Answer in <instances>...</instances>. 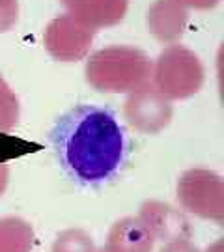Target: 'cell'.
<instances>
[{"mask_svg": "<svg viewBox=\"0 0 224 252\" xmlns=\"http://www.w3.org/2000/svg\"><path fill=\"white\" fill-rule=\"evenodd\" d=\"M51 144L67 176L82 185L112 180L126 161L127 140L110 108L79 105L51 131Z\"/></svg>", "mask_w": 224, "mask_h": 252, "instance_id": "cell-1", "label": "cell"}, {"mask_svg": "<svg viewBox=\"0 0 224 252\" xmlns=\"http://www.w3.org/2000/svg\"><path fill=\"white\" fill-rule=\"evenodd\" d=\"M153 63L140 49L114 45L101 49L86 63V81L99 92L126 94L152 82Z\"/></svg>", "mask_w": 224, "mask_h": 252, "instance_id": "cell-2", "label": "cell"}, {"mask_svg": "<svg viewBox=\"0 0 224 252\" xmlns=\"http://www.w3.org/2000/svg\"><path fill=\"white\" fill-rule=\"evenodd\" d=\"M153 86L166 99H187L204 82V67L194 53L181 45L162 51L152 73Z\"/></svg>", "mask_w": 224, "mask_h": 252, "instance_id": "cell-3", "label": "cell"}, {"mask_svg": "<svg viewBox=\"0 0 224 252\" xmlns=\"http://www.w3.org/2000/svg\"><path fill=\"white\" fill-rule=\"evenodd\" d=\"M178 198L183 209L202 219L223 222L224 185L221 176L204 168L187 170L178 183Z\"/></svg>", "mask_w": 224, "mask_h": 252, "instance_id": "cell-4", "label": "cell"}, {"mask_svg": "<svg viewBox=\"0 0 224 252\" xmlns=\"http://www.w3.org/2000/svg\"><path fill=\"white\" fill-rule=\"evenodd\" d=\"M94 32L96 30L82 25L71 13H65L51 21V25L47 27L45 47L49 54L56 60L77 62L88 53L92 39H94Z\"/></svg>", "mask_w": 224, "mask_h": 252, "instance_id": "cell-5", "label": "cell"}, {"mask_svg": "<svg viewBox=\"0 0 224 252\" xmlns=\"http://www.w3.org/2000/svg\"><path fill=\"white\" fill-rule=\"evenodd\" d=\"M127 122L138 131L144 133H157L170 124L172 105L152 82L138 90L131 92L126 101Z\"/></svg>", "mask_w": 224, "mask_h": 252, "instance_id": "cell-6", "label": "cell"}, {"mask_svg": "<svg viewBox=\"0 0 224 252\" xmlns=\"http://www.w3.org/2000/svg\"><path fill=\"white\" fill-rule=\"evenodd\" d=\"M138 220L142 222L148 232L153 235V239L161 241H172L189 237V220L179 213V209L162 204V202H144L140 207Z\"/></svg>", "mask_w": 224, "mask_h": 252, "instance_id": "cell-7", "label": "cell"}, {"mask_svg": "<svg viewBox=\"0 0 224 252\" xmlns=\"http://www.w3.org/2000/svg\"><path fill=\"white\" fill-rule=\"evenodd\" d=\"M69 13L92 30L112 27L127 11L129 0H64Z\"/></svg>", "mask_w": 224, "mask_h": 252, "instance_id": "cell-8", "label": "cell"}, {"mask_svg": "<svg viewBox=\"0 0 224 252\" xmlns=\"http://www.w3.org/2000/svg\"><path fill=\"white\" fill-rule=\"evenodd\" d=\"M155 239L138 217H127L110 228L105 249L108 252H152Z\"/></svg>", "mask_w": 224, "mask_h": 252, "instance_id": "cell-9", "label": "cell"}, {"mask_svg": "<svg viewBox=\"0 0 224 252\" xmlns=\"http://www.w3.org/2000/svg\"><path fill=\"white\" fill-rule=\"evenodd\" d=\"M162 8V13L166 17H162L159 9L153 6L152 11L148 13V23L152 25V32L157 37H161L162 41H172L178 39L183 34L185 28V21H187V13L183 11V6H179L172 0H161L159 2Z\"/></svg>", "mask_w": 224, "mask_h": 252, "instance_id": "cell-10", "label": "cell"}, {"mask_svg": "<svg viewBox=\"0 0 224 252\" xmlns=\"http://www.w3.org/2000/svg\"><path fill=\"white\" fill-rule=\"evenodd\" d=\"M34 247V230L17 217L0 219V252H30Z\"/></svg>", "mask_w": 224, "mask_h": 252, "instance_id": "cell-11", "label": "cell"}, {"mask_svg": "<svg viewBox=\"0 0 224 252\" xmlns=\"http://www.w3.org/2000/svg\"><path fill=\"white\" fill-rule=\"evenodd\" d=\"M19 99L8 82L0 77V133H8L19 122Z\"/></svg>", "mask_w": 224, "mask_h": 252, "instance_id": "cell-12", "label": "cell"}, {"mask_svg": "<svg viewBox=\"0 0 224 252\" xmlns=\"http://www.w3.org/2000/svg\"><path fill=\"white\" fill-rule=\"evenodd\" d=\"M94 239L82 230H65L56 237L53 252H94Z\"/></svg>", "mask_w": 224, "mask_h": 252, "instance_id": "cell-13", "label": "cell"}, {"mask_svg": "<svg viewBox=\"0 0 224 252\" xmlns=\"http://www.w3.org/2000/svg\"><path fill=\"white\" fill-rule=\"evenodd\" d=\"M17 0H0V32H6L17 21Z\"/></svg>", "mask_w": 224, "mask_h": 252, "instance_id": "cell-14", "label": "cell"}, {"mask_svg": "<svg viewBox=\"0 0 224 252\" xmlns=\"http://www.w3.org/2000/svg\"><path fill=\"white\" fill-rule=\"evenodd\" d=\"M161 252H200V251L189 241L187 237H181V239L166 241V245L161 249Z\"/></svg>", "mask_w": 224, "mask_h": 252, "instance_id": "cell-15", "label": "cell"}, {"mask_svg": "<svg viewBox=\"0 0 224 252\" xmlns=\"http://www.w3.org/2000/svg\"><path fill=\"white\" fill-rule=\"evenodd\" d=\"M179 6H189V8H198V9H207L213 8L219 0H172Z\"/></svg>", "mask_w": 224, "mask_h": 252, "instance_id": "cell-16", "label": "cell"}, {"mask_svg": "<svg viewBox=\"0 0 224 252\" xmlns=\"http://www.w3.org/2000/svg\"><path fill=\"white\" fill-rule=\"evenodd\" d=\"M6 185H8V168H6V164L0 162V196L6 190Z\"/></svg>", "mask_w": 224, "mask_h": 252, "instance_id": "cell-17", "label": "cell"}, {"mask_svg": "<svg viewBox=\"0 0 224 252\" xmlns=\"http://www.w3.org/2000/svg\"><path fill=\"white\" fill-rule=\"evenodd\" d=\"M207 252H221V243L213 245V247H211V249H207Z\"/></svg>", "mask_w": 224, "mask_h": 252, "instance_id": "cell-18", "label": "cell"}, {"mask_svg": "<svg viewBox=\"0 0 224 252\" xmlns=\"http://www.w3.org/2000/svg\"><path fill=\"white\" fill-rule=\"evenodd\" d=\"M94 252H108V251H107V249H105V247H103V249H96V251H94Z\"/></svg>", "mask_w": 224, "mask_h": 252, "instance_id": "cell-19", "label": "cell"}]
</instances>
